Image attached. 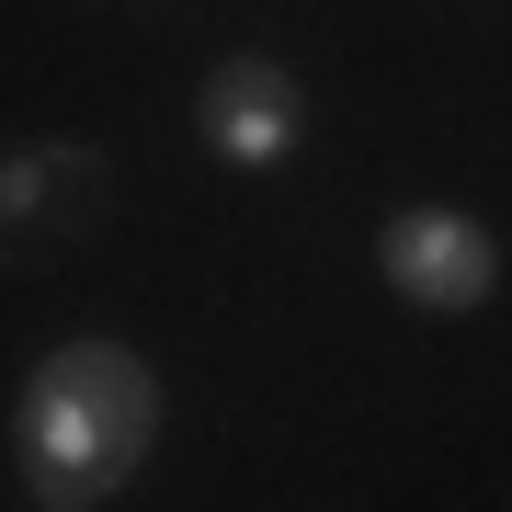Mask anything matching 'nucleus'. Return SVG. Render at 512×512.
Returning <instances> with one entry per match:
<instances>
[{"label":"nucleus","instance_id":"obj_2","mask_svg":"<svg viewBox=\"0 0 512 512\" xmlns=\"http://www.w3.org/2000/svg\"><path fill=\"white\" fill-rule=\"evenodd\" d=\"M114 205V171L92 137H23L0 148V274H46V262H69L80 239L103 228Z\"/></svg>","mask_w":512,"mask_h":512},{"label":"nucleus","instance_id":"obj_1","mask_svg":"<svg viewBox=\"0 0 512 512\" xmlns=\"http://www.w3.org/2000/svg\"><path fill=\"white\" fill-rule=\"evenodd\" d=\"M160 444V365L137 342H57L12 399V467L35 512H92Z\"/></svg>","mask_w":512,"mask_h":512},{"label":"nucleus","instance_id":"obj_3","mask_svg":"<svg viewBox=\"0 0 512 512\" xmlns=\"http://www.w3.org/2000/svg\"><path fill=\"white\" fill-rule=\"evenodd\" d=\"M376 274L399 285L410 308L467 319V308H490V285H501V239L478 228L467 205H410V217L376 228Z\"/></svg>","mask_w":512,"mask_h":512},{"label":"nucleus","instance_id":"obj_4","mask_svg":"<svg viewBox=\"0 0 512 512\" xmlns=\"http://www.w3.org/2000/svg\"><path fill=\"white\" fill-rule=\"evenodd\" d=\"M194 126L228 171H285L296 137H308V92H296L285 57H228L217 80L194 92Z\"/></svg>","mask_w":512,"mask_h":512}]
</instances>
